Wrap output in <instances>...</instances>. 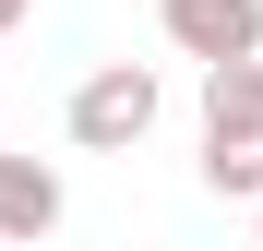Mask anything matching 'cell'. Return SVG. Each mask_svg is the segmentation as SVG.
I'll list each match as a JSON object with an SVG mask.
<instances>
[{"label":"cell","instance_id":"cell-1","mask_svg":"<svg viewBox=\"0 0 263 251\" xmlns=\"http://www.w3.org/2000/svg\"><path fill=\"white\" fill-rule=\"evenodd\" d=\"M203 191L263 203V60L203 72Z\"/></svg>","mask_w":263,"mask_h":251},{"label":"cell","instance_id":"cell-2","mask_svg":"<svg viewBox=\"0 0 263 251\" xmlns=\"http://www.w3.org/2000/svg\"><path fill=\"white\" fill-rule=\"evenodd\" d=\"M156 108H167L156 72H144V60H108V72L72 84V144H84V156H132V144L156 132Z\"/></svg>","mask_w":263,"mask_h":251},{"label":"cell","instance_id":"cell-3","mask_svg":"<svg viewBox=\"0 0 263 251\" xmlns=\"http://www.w3.org/2000/svg\"><path fill=\"white\" fill-rule=\"evenodd\" d=\"M156 24H167V48L203 60V72L263 60V0H156Z\"/></svg>","mask_w":263,"mask_h":251},{"label":"cell","instance_id":"cell-4","mask_svg":"<svg viewBox=\"0 0 263 251\" xmlns=\"http://www.w3.org/2000/svg\"><path fill=\"white\" fill-rule=\"evenodd\" d=\"M60 216H72L60 167H48V156H0V239H24V251H36Z\"/></svg>","mask_w":263,"mask_h":251},{"label":"cell","instance_id":"cell-5","mask_svg":"<svg viewBox=\"0 0 263 251\" xmlns=\"http://www.w3.org/2000/svg\"><path fill=\"white\" fill-rule=\"evenodd\" d=\"M24 12H36V0H0V36H12V24H24Z\"/></svg>","mask_w":263,"mask_h":251},{"label":"cell","instance_id":"cell-6","mask_svg":"<svg viewBox=\"0 0 263 251\" xmlns=\"http://www.w3.org/2000/svg\"><path fill=\"white\" fill-rule=\"evenodd\" d=\"M251 239H263V203H251Z\"/></svg>","mask_w":263,"mask_h":251}]
</instances>
